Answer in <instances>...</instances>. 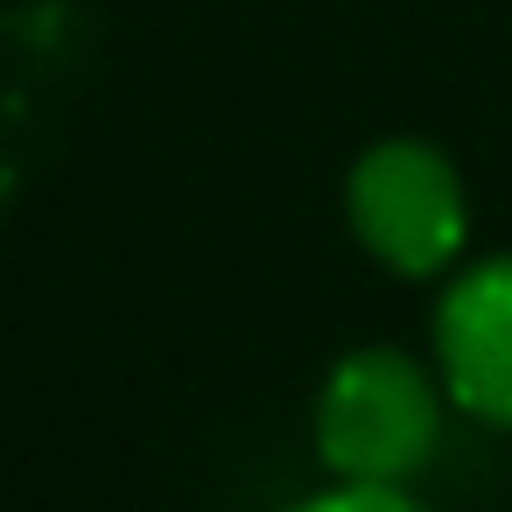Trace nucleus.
Masks as SVG:
<instances>
[{
  "mask_svg": "<svg viewBox=\"0 0 512 512\" xmlns=\"http://www.w3.org/2000/svg\"><path fill=\"white\" fill-rule=\"evenodd\" d=\"M442 435V407H435V379L407 358V351H351L337 358V372L323 379L316 400V449L344 484H400L435 456Z\"/></svg>",
  "mask_w": 512,
  "mask_h": 512,
  "instance_id": "1",
  "label": "nucleus"
},
{
  "mask_svg": "<svg viewBox=\"0 0 512 512\" xmlns=\"http://www.w3.org/2000/svg\"><path fill=\"white\" fill-rule=\"evenodd\" d=\"M288 512H421L400 484H337V491H316Z\"/></svg>",
  "mask_w": 512,
  "mask_h": 512,
  "instance_id": "4",
  "label": "nucleus"
},
{
  "mask_svg": "<svg viewBox=\"0 0 512 512\" xmlns=\"http://www.w3.org/2000/svg\"><path fill=\"white\" fill-rule=\"evenodd\" d=\"M435 365L463 414L512 428V260H484L449 281L435 309Z\"/></svg>",
  "mask_w": 512,
  "mask_h": 512,
  "instance_id": "3",
  "label": "nucleus"
},
{
  "mask_svg": "<svg viewBox=\"0 0 512 512\" xmlns=\"http://www.w3.org/2000/svg\"><path fill=\"white\" fill-rule=\"evenodd\" d=\"M344 204H351V232L365 239V253L386 260L393 274H442L470 232L449 155L421 141H379L372 155H358Z\"/></svg>",
  "mask_w": 512,
  "mask_h": 512,
  "instance_id": "2",
  "label": "nucleus"
}]
</instances>
